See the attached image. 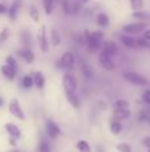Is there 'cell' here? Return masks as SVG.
<instances>
[{
  "label": "cell",
  "instance_id": "obj_40",
  "mask_svg": "<svg viewBox=\"0 0 150 152\" xmlns=\"http://www.w3.org/2000/svg\"><path fill=\"white\" fill-rule=\"evenodd\" d=\"M142 34H144V39H145V40H148V42L150 43V29H148V28H146L145 29V31H144L142 32Z\"/></svg>",
  "mask_w": 150,
  "mask_h": 152
},
{
  "label": "cell",
  "instance_id": "obj_26",
  "mask_svg": "<svg viewBox=\"0 0 150 152\" xmlns=\"http://www.w3.org/2000/svg\"><path fill=\"white\" fill-rule=\"evenodd\" d=\"M132 18L136 19V20L145 21V23H146V21H150V13L144 12V11H133Z\"/></svg>",
  "mask_w": 150,
  "mask_h": 152
},
{
  "label": "cell",
  "instance_id": "obj_4",
  "mask_svg": "<svg viewBox=\"0 0 150 152\" xmlns=\"http://www.w3.org/2000/svg\"><path fill=\"white\" fill-rule=\"evenodd\" d=\"M146 28H148V23H145V21H136V23H129V24L122 26L121 31H122V34L132 35L133 36V35L142 34Z\"/></svg>",
  "mask_w": 150,
  "mask_h": 152
},
{
  "label": "cell",
  "instance_id": "obj_11",
  "mask_svg": "<svg viewBox=\"0 0 150 152\" xmlns=\"http://www.w3.org/2000/svg\"><path fill=\"white\" fill-rule=\"evenodd\" d=\"M98 63L105 71H114L116 69V63H114L113 58H110L109 55L101 52V51L98 53Z\"/></svg>",
  "mask_w": 150,
  "mask_h": 152
},
{
  "label": "cell",
  "instance_id": "obj_1",
  "mask_svg": "<svg viewBox=\"0 0 150 152\" xmlns=\"http://www.w3.org/2000/svg\"><path fill=\"white\" fill-rule=\"evenodd\" d=\"M104 42V32L102 31H85L84 32V44L90 53H94L101 50Z\"/></svg>",
  "mask_w": 150,
  "mask_h": 152
},
{
  "label": "cell",
  "instance_id": "obj_6",
  "mask_svg": "<svg viewBox=\"0 0 150 152\" xmlns=\"http://www.w3.org/2000/svg\"><path fill=\"white\" fill-rule=\"evenodd\" d=\"M122 77L126 81H129L130 84H134V86H138V87H144L148 84V79H146L145 76L137 74V72H134V71L122 72Z\"/></svg>",
  "mask_w": 150,
  "mask_h": 152
},
{
  "label": "cell",
  "instance_id": "obj_24",
  "mask_svg": "<svg viewBox=\"0 0 150 152\" xmlns=\"http://www.w3.org/2000/svg\"><path fill=\"white\" fill-rule=\"evenodd\" d=\"M37 152H52L50 143L44 137H40L39 144H37Z\"/></svg>",
  "mask_w": 150,
  "mask_h": 152
},
{
  "label": "cell",
  "instance_id": "obj_20",
  "mask_svg": "<svg viewBox=\"0 0 150 152\" xmlns=\"http://www.w3.org/2000/svg\"><path fill=\"white\" fill-rule=\"evenodd\" d=\"M109 129L113 135H120L124 129V124L121 120H117V119H110V123H109Z\"/></svg>",
  "mask_w": 150,
  "mask_h": 152
},
{
  "label": "cell",
  "instance_id": "obj_29",
  "mask_svg": "<svg viewBox=\"0 0 150 152\" xmlns=\"http://www.w3.org/2000/svg\"><path fill=\"white\" fill-rule=\"evenodd\" d=\"M81 72H82V75H84V77L88 79V80H90V79L93 77V69L90 68L89 64L82 63L81 64Z\"/></svg>",
  "mask_w": 150,
  "mask_h": 152
},
{
  "label": "cell",
  "instance_id": "obj_10",
  "mask_svg": "<svg viewBox=\"0 0 150 152\" xmlns=\"http://www.w3.org/2000/svg\"><path fill=\"white\" fill-rule=\"evenodd\" d=\"M100 51L104 52V53H106V55H109L110 58H116L120 52L118 45H117V43L113 42V40H104Z\"/></svg>",
  "mask_w": 150,
  "mask_h": 152
},
{
  "label": "cell",
  "instance_id": "obj_42",
  "mask_svg": "<svg viewBox=\"0 0 150 152\" xmlns=\"http://www.w3.org/2000/svg\"><path fill=\"white\" fill-rule=\"evenodd\" d=\"M96 151L97 152H104V147L102 145H97V147H96Z\"/></svg>",
  "mask_w": 150,
  "mask_h": 152
},
{
  "label": "cell",
  "instance_id": "obj_7",
  "mask_svg": "<svg viewBox=\"0 0 150 152\" xmlns=\"http://www.w3.org/2000/svg\"><path fill=\"white\" fill-rule=\"evenodd\" d=\"M77 79L71 71H66L63 75V88L64 92H77Z\"/></svg>",
  "mask_w": 150,
  "mask_h": 152
},
{
  "label": "cell",
  "instance_id": "obj_14",
  "mask_svg": "<svg viewBox=\"0 0 150 152\" xmlns=\"http://www.w3.org/2000/svg\"><path fill=\"white\" fill-rule=\"evenodd\" d=\"M4 129H5V132L8 134V136L15 137V139H20L21 137V129L19 128L15 123H11V121L9 123H5Z\"/></svg>",
  "mask_w": 150,
  "mask_h": 152
},
{
  "label": "cell",
  "instance_id": "obj_33",
  "mask_svg": "<svg viewBox=\"0 0 150 152\" xmlns=\"http://www.w3.org/2000/svg\"><path fill=\"white\" fill-rule=\"evenodd\" d=\"M129 4L133 11H142L144 0H129Z\"/></svg>",
  "mask_w": 150,
  "mask_h": 152
},
{
  "label": "cell",
  "instance_id": "obj_21",
  "mask_svg": "<svg viewBox=\"0 0 150 152\" xmlns=\"http://www.w3.org/2000/svg\"><path fill=\"white\" fill-rule=\"evenodd\" d=\"M96 24L100 28H105V27H108L110 24V19H109V16L105 12H100L96 16Z\"/></svg>",
  "mask_w": 150,
  "mask_h": 152
},
{
  "label": "cell",
  "instance_id": "obj_38",
  "mask_svg": "<svg viewBox=\"0 0 150 152\" xmlns=\"http://www.w3.org/2000/svg\"><path fill=\"white\" fill-rule=\"evenodd\" d=\"M142 145H144V147H146V148L149 150V148H150V136L144 137V139H142Z\"/></svg>",
  "mask_w": 150,
  "mask_h": 152
},
{
  "label": "cell",
  "instance_id": "obj_39",
  "mask_svg": "<svg viewBox=\"0 0 150 152\" xmlns=\"http://www.w3.org/2000/svg\"><path fill=\"white\" fill-rule=\"evenodd\" d=\"M8 144L12 145V147H16L17 145V139H15V137H8Z\"/></svg>",
  "mask_w": 150,
  "mask_h": 152
},
{
  "label": "cell",
  "instance_id": "obj_46",
  "mask_svg": "<svg viewBox=\"0 0 150 152\" xmlns=\"http://www.w3.org/2000/svg\"><path fill=\"white\" fill-rule=\"evenodd\" d=\"M148 152H150V148H149V150H148Z\"/></svg>",
  "mask_w": 150,
  "mask_h": 152
},
{
  "label": "cell",
  "instance_id": "obj_25",
  "mask_svg": "<svg viewBox=\"0 0 150 152\" xmlns=\"http://www.w3.org/2000/svg\"><path fill=\"white\" fill-rule=\"evenodd\" d=\"M20 86L23 87L24 89L33 88L35 86H33V77H32V75H24L20 80Z\"/></svg>",
  "mask_w": 150,
  "mask_h": 152
},
{
  "label": "cell",
  "instance_id": "obj_28",
  "mask_svg": "<svg viewBox=\"0 0 150 152\" xmlns=\"http://www.w3.org/2000/svg\"><path fill=\"white\" fill-rule=\"evenodd\" d=\"M43 8H44V12L47 15H50L53 12V8H55V1L53 0H41Z\"/></svg>",
  "mask_w": 150,
  "mask_h": 152
},
{
  "label": "cell",
  "instance_id": "obj_35",
  "mask_svg": "<svg viewBox=\"0 0 150 152\" xmlns=\"http://www.w3.org/2000/svg\"><path fill=\"white\" fill-rule=\"evenodd\" d=\"M136 43H137V48H149L150 43L148 40H145L144 37H138V39H136Z\"/></svg>",
  "mask_w": 150,
  "mask_h": 152
},
{
  "label": "cell",
  "instance_id": "obj_22",
  "mask_svg": "<svg viewBox=\"0 0 150 152\" xmlns=\"http://www.w3.org/2000/svg\"><path fill=\"white\" fill-rule=\"evenodd\" d=\"M48 39H49V43L53 45V47H58V45L61 44V35L56 28L50 29V34H49V37H48Z\"/></svg>",
  "mask_w": 150,
  "mask_h": 152
},
{
  "label": "cell",
  "instance_id": "obj_23",
  "mask_svg": "<svg viewBox=\"0 0 150 152\" xmlns=\"http://www.w3.org/2000/svg\"><path fill=\"white\" fill-rule=\"evenodd\" d=\"M112 107H113V110H124V108H130V103L129 100L124 99V97H118L113 102Z\"/></svg>",
  "mask_w": 150,
  "mask_h": 152
},
{
  "label": "cell",
  "instance_id": "obj_32",
  "mask_svg": "<svg viewBox=\"0 0 150 152\" xmlns=\"http://www.w3.org/2000/svg\"><path fill=\"white\" fill-rule=\"evenodd\" d=\"M116 150L118 152H133L132 145H130L129 143H125V142L118 143V144L116 145Z\"/></svg>",
  "mask_w": 150,
  "mask_h": 152
},
{
  "label": "cell",
  "instance_id": "obj_18",
  "mask_svg": "<svg viewBox=\"0 0 150 152\" xmlns=\"http://www.w3.org/2000/svg\"><path fill=\"white\" fill-rule=\"evenodd\" d=\"M65 97L74 110H80L81 108V100H80L77 92H65Z\"/></svg>",
  "mask_w": 150,
  "mask_h": 152
},
{
  "label": "cell",
  "instance_id": "obj_37",
  "mask_svg": "<svg viewBox=\"0 0 150 152\" xmlns=\"http://www.w3.org/2000/svg\"><path fill=\"white\" fill-rule=\"evenodd\" d=\"M8 37H9V29H8V28H4L1 32H0V43L7 42Z\"/></svg>",
  "mask_w": 150,
  "mask_h": 152
},
{
  "label": "cell",
  "instance_id": "obj_19",
  "mask_svg": "<svg viewBox=\"0 0 150 152\" xmlns=\"http://www.w3.org/2000/svg\"><path fill=\"white\" fill-rule=\"evenodd\" d=\"M132 116V111L130 108H124V110H113L112 112V118L117 119V120H126Z\"/></svg>",
  "mask_w": 150,
  "mask_h": 152
},
{
  "label": "cell",
  "instance_id": "obj_44",
  "mask_svg": "<svg viewBox=\"0 0 150 152\" xmlns=\"http://www.w3.org/2000/svg\"><path fill=\"white\" fill-rule=\"evenodd\" d=\"M90 0H81V3H89Z\"/></svg>",
  "mask_w": 150,
  "mask_h": 152
},
{
  "label": "cell",
  "instance_id": "obj_36",
  "mask_svg": "<svg viewBox=\"0 0 150 152\" xmlns=\"http://www.w3.org/2000/svg\"><path fill=\"white\" fill-rule=\"evenodd\" d=\"M141 100H142V103H145V104H149L150 105V89H145V91L142 92Z\"/></svg>",
  "mask_w": 150,
  "mask_h": 152
},
{
  "label": "cell",
  "instance_id": "obj_43",
  "mask_svg": "<svg viewBox=\"0 0 150 152\" xmlns=\"http://www.w3.org/2000/svg\"><path fill=\"white\" fill-rule=\"evenodd\" d=\"M4 105V100H3V97H0V107H3Z\"/></svg>",
  "mask_w": 150,
  "mask_h": 152
},
{
  "label": "cell",
  "instance_id": "obj_9",
  "mask_svg": "<svg viewBox=\"0 0 150 152\" xmlns=\"http://www.w3.org/2000/svg\"><path fill=\"white\" fill-rule=\"evenodd\" d=\"M8 111L9 113L13 116V118L19 119V120H24L25 119V115H24V111L21 108L20 103H19L17 99H12L9 103H8Z\"/></svg>",
  "mask_w": 150,
  "mask_h": 152
},
{
  "label": "cell",
  "instance_id": "obj_27",
  "mask_svg": "<svg viewBox=\"0 0 150 152\" xmlns=\"http://www.w3.org/2000/svg\"><path fill=\"white\" fill-rule=\"evenodd\" d=\"M76 148L79 152H92V147L90 144L84 139H80L79 142L76 143Z\"/></svg>",
  "mask_w": 150,
  "mask_h": 152
},
{
  "label": "cell",
  "instance_id": "obj_13",
  "mask_svg": "<svg viewBox=\"0 0 150 152\" xmlns=\"http://www.w3.org/2000/svg\"><path fill=\"white\" fill-rule=\"evenodd\" d=\"M19 58H21L27 64H32L35 61V52L31 50V48H27V47H23L20 50L16 51Z\"/></svg>",
  "mask_w": 150,
  "mask_h": 152
},
{
  "label": "cell",
  "instance_id": "obj_12",
  "mask_svg": "<svg viewBox=\"0 0 150 152\" xmlns=\"http://www.w3.org/2000/svg\"><path fill=\"white\" fill-rule=\"evenodd\" d=\"M23 3L24 0H12V4H11V7L7 11L8 18H9L11 21H15L17 19V13L20 11V8L23 7Z\"/></svg>",
  "mask_w": 150,
  "mask_h": 152
},
{
  "label": "cell",
  "instance_id": "obj_41",
  "mask_svg": "<svg viewBox=\"0 0 150 152\" xmlns=\"http://www.w3.org/2000/svg\"><path fill=\"white\" fill-rule=\"evenodd\" d=\"M7 11H8V8L5 7L3 3H0V15H4V13H7Z\"/></svg>",
  "mask_w": 150,
  "mask_h": 152
},
{
  "label": "cell",
  "instance_id": "obj_5",
  "mask_svg": "<svg viewBox=\"0 0 150 152\" xmlns=\"http://www.w3.org/2000/svg\"><path fill=\"white\" fill-rule=\"evenodd\" d=\"M44 129H45L47 136L49 137L50 140H56L61 134H63L60 126H58L56 121H53L52 119H47V120L44 121Z\"/></svg>",
  "mask_w": 150,
  "mask_h": 152
},
{
  "label": "cell",
  "instance_id": "obj_31",
  "mask_svg": "<svg viewBox=\"0 0 150 152\" xmlns=\"http://www.w3.org/2000/svg\"><path fill=\"white\" fill-rule=\"evenodd\" d=\"M21 36V42H23V47H27V48H31V42H32V37L29 35V32H23L20 35Z\"/></svg>",
  "mask_w": 150,
  "mask_h": 152
},
{
  "label": "cell",
  "instance_id": "obj_30",
  "mask_svg": "<svg viewBox=\"0 0 150 152\" xmlns=\"http://www.w3.org/2000/svg\"><path fill=\"white\" fill-rule=\"evenodd\" d=\"M5 64H7V66H9V67H12V68L16 69V71L19 69L17 60H16V58H15V56H12V55H8L7 58H5Z\"/></svg>",
  "mask_w": 150,
  "mask_h": 152
},
{
  "label": "cell",
  "instance_id": "obj_2",
  "mask_svg": "<svg viewBox=\"0 0 150 152\" xmlns=\"http://www.w3.org/2000/svg\"><path fill=\"white\" fill-rule=\"evenodd\" d=\"M55 66L57 69H64V71L72 72V69H73L74 66H76V56H74L73 52L66 51V52H64L63 55H61V58L56 61Z\"/></svg>",
  "mask_w": 150,
  "mask_h": 152
},
{
  "label": "cell",
  "instance_id": "obj_47",
  "mask_svg": "<svg viewBox=\"0 0 150 152\" xmlns=\"http://www.w3.org/2000/svg\"><path fill=\"white\" fill-rule=\"evenodd\" d=\"M149 48H150V45H149Z\"/></svg>",
  "mask_w": 150,
  "mask_h": 152
},
{
  "label": "cell",
  "instance_id": "obj_34",
  "mask_svg": "<svg viewBox=\"0 0 150 152\" xmlns=\"http://www.w3.org/2000/svg\"><path fill=\"white\" fill-rule=\"evenodd\" d=\"M29 16H31V19L33 21H36V23L40 20V12L35 5H31V7H29Z\"/></svg>",
  "mask_w": 150,
  "mask_h": 152
},
{
  "label": "cell",
  "instance_id": "obj_45",
  "mask_svg": "<svg viewBox=\"0 0 150 152\" xmlns=\"http://www.w3.org/2000/svg\"><path fill=\"white\" fill-rule=\"evenodd\" d=\"M53 1H55V4H56V3H60L61 0H53Z\"/></svg>",
  "mask_w": 150,
  "mask_h": 152
},
{
  "label": "cell",
  "instance_id": "obj_16",
  "mask_svg": "<svg viewBox=\"0 0 150 152\" xmlns=\"http://www.w3.org/2000/svg\"><path fill=\"white\" fill-rule=\"evenodd\" d=\"M120 42L122 43V45L129 50H136L137 48V43H136V39L132 36V35H126V34H121L120 35Z\"/></svg>",
  "mask_w": 150,
  "mask_h": 152
},
{
  "label": "cell",
  "instance_id": "obj_8",
  "mask_svg": "<svg viewBox=\"0 0 150 152\" xmlns=\"http://www.w3.org/2000/svg\"><path fill=\"white\" fill-rule=\"evenodd\" d=\"M37 43H39V47H40V50H41L43 53L49 52V39H48L45 26L40 27L39 32H37Z\"/></svg>",
  "mask_w": 150,
  "mask_h": 152
},
{
  "label": "cell",
  "instance_id": "obj_15",
  "mask_svg": "<svg viewBox=\"0 0 150 152\" xmlns=\"http://www.w3.org/2000/svg\"><path fill=\"white\" fill-rule=\"evenodd\" d=\"M32 77H33V86L36 87L39 91H43V89L45 88V83H47L45 75L40 71H36L35 74H32Z\"/></svg>",
  "mask_w": 150,
  "mask_h": 152
},
{
  "label": "cell",
  "instance_id": "obj_3",
  "mask_svg": "<svg viewBox=\"0 0 150 152\" xmlns=\"http://www.w3.org/2000/svg\"><path fill=\"white\" fill-rule=\"evenodd\" d=\"M61 8L65 16L76 15L81 11V0H61Z\"/></svg>",
  "mask_w": 150,
  "mask_h": 152
},
{
  "label": "cell",
  "instance_id": "obj_17",
  "mask_svg": "<svg viewBox=\"0 0 150 152\" xmlns=\"http://www.w3.org/2000/svg\"><path fill=\"white\" fill-rule=\"evenodd\" d=\"M0 72H1V75L9 81H13L16 79V76H17V71L13 69L12 67L7 66V64H3V66L0 67Z\"/></svg>",
  "mask_w": 150,
  "mask_h": 152
}]
</instances>
